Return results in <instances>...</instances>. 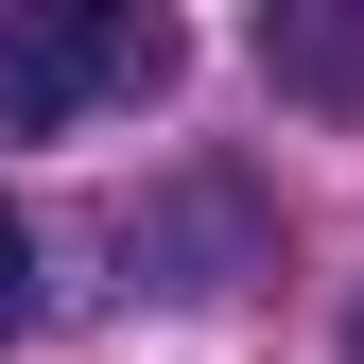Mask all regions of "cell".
I'll list each match as a JSON object with an SVG mask.
<instances>
[{"mask_svg":"<svg viewBox=\"0 0 364 364\" xmlns=\"http://www.w3.org/2000/svg\"><path fill=\"white\" fill-rule=\"evenodd\" d=\"M191 70V35L139 0H53V18H0V139H53L87 105H156Z\"/></svg>","mask_w":364,"mask_h":364,"instance_id":"obj_1","label":"cell"},{"mask_svg":"<svg viewBox=\"0 0 364 364\" xmlns=\"http://www.w3.org/2000/svg\"><path fill=\"white\" fill-rule=\"evenodd\" d=\"M260 70L295 105H364V0H278L260 18Z\"/></svg>","mask_w":364,"mask_h":364,"instance_id":"obj_2","label":"cell"},{"mask_svg":"<svg viewBox=\"0 0 364 364\" xmlns=\"http://www.w3.org/2000/svg\"><path fill=\"white\" fill-rule=\"evenodd\" d=\"M18 312H35V225L0 208V330H18Z\"/></svg>","mask_w":364,"mask_h":364,"instance_id":"obj_3","label":"cell"}]
</instances>
